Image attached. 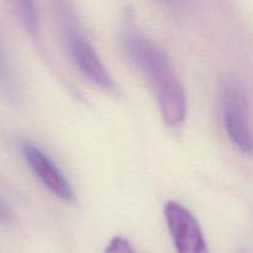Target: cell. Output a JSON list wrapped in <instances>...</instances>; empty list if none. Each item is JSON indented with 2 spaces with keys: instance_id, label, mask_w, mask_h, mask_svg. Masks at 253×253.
<instances>
[{
  "instance_id": "6da1fadb",
  "label": "cell",
  "mask_w": 253,
  "mask_h": 253,
  "mask_svg": "<svg viewBox=\"0 0 253 253\" xmlns=\"http://www.w3.org/2000/svg\"><path fill=\"white\" fill-rule=\"evenodd\" d=\"M123 43L126 56L155 91L163 120L170 126L182 124L187 115V96L167 56L138 29L132 17L126 19L124 24Z\"/></svg>"
},
{
  "instance_id": "7a4b0ae2",
  "label": "cell",
  "mask_w": 253,
  "mask_h": 253,
  "mask_svg": "<svg viewBox=\"0 0 253 253\" xmlns=\"http://www.w3.org/2000/svg\"><path fill=\"white\" fill-rule=\"evenodd\" d=\"M56 15L64 48L74 66L103 90L116 91V83L84 34L73 7L67 2H57Z\"/></svg>"
},
{
  "instance_id": "3957f363",
  "label": "cell",
  "mask_w": 253,
  "mask_h": 253,
  "mask_svg": "<svg viewBox=\"0 0 253 253\" xmlns=\"http://www.w3.org/2000/svg\"><path fill=\"white\" fill-rule=\"evenodd\" d=\"M222 120L230 140L242 151L251 153L252 135L246 94L232 78H226L220 86Z\"/></svg>"
},
{
  "instance_id": "277c9868",
  "label": "cell",
  "mask_w": 253,
  "mask_h": 253,
  "mask_svg": "<svg viewBox=\"0 0 253 253\" xmlns=\"http://www.w3.org/2000/svg\"><path fill=\"white\" fill-rule=\"evenodd\" d=\"M20 148L34 174L48 192L62 202L73 203L76 200L73 187L48 153L30 141H24Z\"/></svg>"
},
{
  "instance_id": "5b68a950",
  "label": "cell",
  "mask_w": 253,
  "mask_h": 253,
  "mask_svg": "<svg viewBox=\"0 0 253 253\" xmlns=\"http://www.w3.org/2000/svg\"><path fill=\"white\" fill-rule=\"evenodd\" d=\"M165 215L177 253H210L199 222L187 208L168 202Z\"/></svg>"
},
{
  "instance_id": "8992f818",
  "label": "cell",
  "mask_w": 253,
  "mask_h": 253,
  "mask_svg": "<svg viewBox=\"0 0 253 253\" xmlns=\"http://www.w3.org/2000/svg\"><path fill=\"white\" fill-rule=\"evenodd\" d=\"M0 94L10 101L20 98V85L11 67L4 39L0 32Z\"/></svg>"
},
{
  "instance_id": "52a82bcc",
  "label": "cell",
  "mask_w": 253,
  "mask_h": 253,
  "mask_svg": "<svg viewBox=\"0 0 253 253\" xmlns=\"http://www.w3.org/2000/svg\"><path fill=\"white\" fill-rule=\"evenodd\" d=\"M17 12L21 19L22 24L26 27L27 31L34 36H37L40 31L39 16H37L36 7L32 1H20L16 4Z\"/></svg>"
},
{
  "instance_id": "ba28073f",
  "label": "cell",
  "mask_w": 253,
  "mask_h": 253,
  "mask_svg": "<svg viewBox=\"0 0 253 253\" xmlns=\"http://www.w3.org/2000/svg\"><path fill=\"white\" fill-rule=\"evenodd\" d=\"M104 253H135V250L127 240L121 236H116L109 242Z\"/></svg>"
},
{
  "instance_id": "9c48e42d",
  "label": "cell",
  "mask_w": 253,
  "mask_h": 253,
  "mask_svg": "<svg viewBox=\"0 0 253 253\" xmlns=\"http://www.w3.org/2000/svg\"><path fill=\"white\" fill-rule=\"evenodd\" d=\"M12 219V212L4 199L0 198V224H6Z\"/></svg>"
}]
</instances>
